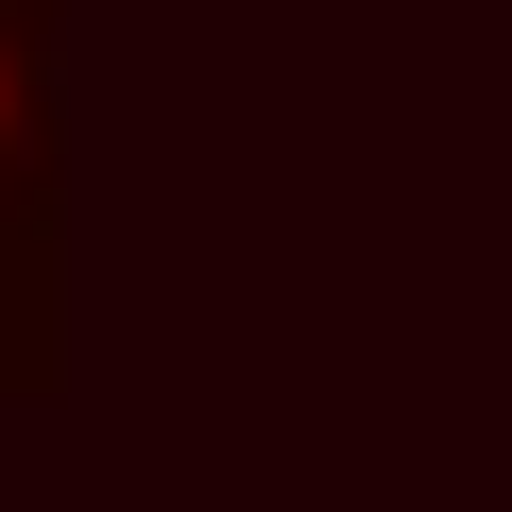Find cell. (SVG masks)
<instances>
[{"label":"cell","mask_w":512,"mask_h":512,"mask_svg":"<svg viewBox=\"0 0 512 512\" xmlns=\"http://www.w3.org/2000/svg\"><path fill=\"white\" fill-rule=\"evenodd\" d=\"M0 239H52V0H0Z\"/></svg>","instance_id":"obj_1"}]
</instances>
